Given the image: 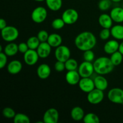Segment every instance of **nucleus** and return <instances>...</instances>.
<instances>
[{
    "label": "nucleus",
    "instance_id": "nucleus-1",
    "mask_svg": "<svg viewBox=\"0 0 123 123\" xmlns=\"http://www.w3.org/2000/svg\"><path fill=\"white\" fill-rule=\"evenodd\" d=\"M97 44L96 36L90 31H83L74 39V44L79 50L86 51L92 49Z\"/></svg>",
    "mask_w": 123,
    "mask_h": 123
},
{
    "label": "nucleus",
    "instance_id": "nucleus-2",
    "mask_svg": "<svg viewBox=\"0 0 123 123\" xmlns=\"http://www.w3.org/2000/svg\"><path fill=\"white\" fill-rule=\"evenodd\" d=\"M93 65L95 72L100 75L109 74L112 72L115 67L110 58L106 56H101L96 59Z\"/></svg>",
    "mask_w": 123,
    "mask_h": 123
},
{
    "label": "nucleus",
    "instance_id": "nucleus-3",
    "mask_svg": "<svg viewBox=\"0 0 123 123\" xmlns=\"http://www.w3.org/2000/svg\"><path fill=\"white\" fill-rule=\"evenodd\" d=\"M1 33L2 39L8 43L16 40L19 35V30L13 26H7L1 30Z\"/></svg>",
    "mask_w": 123,
    "mask_h": 123
},
{
    "label": "nucleus",
    "instance_id": "nucleus-4",
    "mask_svg": "<svg viewBox=\"0 0 123 123\" xmlns=\"http://www.w3.org/2000/svg\"><path fill=\"white\" fill-rule=\"evenodd\" d=\"M48 16L47 10L42 6H38L35 8L31 13V19L36 24L43 22Z\"/></svg>",
    "mask_w": 123,
    "mask_h": 123
},
{
    "label": "nucleus",
    "instance_id": "nucleus-5",
    "mask_svg": "<svg viewBox=\"0 0 123 123\" xmlns=\"http://www.w3.org/2000/svg\"><path fill=\"white\" fill-rule=\"evenodd\" d=\"M78 71L81 78H90L95 72L93 63L84 61L79 66Z\"/></svg>",
    "mask_w": 123,
    "mask_h": 123
},
{
    "label": "nucleus",
    "instance_id": "nucleus-6",
    "mask_svg": "<svg viewBox=\"0 0 123 123\" xmlns=\"http://www.w3.org/2000/svg\"><path fill=\"white\" fill-rule=\"evenodd\" d=\"M65 24L67 25H72L77 22L79 19L78 12L73 8H68L62 13L61 17Z\"/></svg>",
    "mask_w": 123,
    "mask_h": 123
},
{
    "label": "nucleus",
    "instance_id": "nucleus-7",
    "mask_svg": "<svg viewBox=\"0 0 123 123\" xmlns=\"http://www.w3.org/2000/svg\"><path fill=\"white\" fill-rule=\"evenodd\" d=\"M108 98L115 104H123V90L120 88H113L108 92Z\"/></svg>",
    "mask_w": 123,
    "mask_h": 123
},
{
    "label": "nucleus",
    "instance_id": "nucleus-8",
    "mask_svg": "<svg viewBox=\"0 0 123 123\" xmlns=\"http://www.w3.org/2000/svg\"><path fill=\"white\" fill-rule=\"evenodd\" d=\"M70 50L67 46L65 45H60L56 48L55 51V58L57 61L66 62L70 58Z\"/></svg>",
    "mask_w": 123,
    "mask_h": 123
},
{
    "label": "nucleus",
    "instance_id": "nucleus-9",
    "mask_svg": "<svg viewBox=\"0 0 123 123\" xmlns=\"http://www.w3.org/2000/svg\"><path fill=\"white\" fill-rule=\"evenodd\" d=\"M103 91L94 88L91 92H88L87 95V100L92 105H97L102 102L104 99Z\"/></svg>",
    "mask_w": 123,
    "mask_h": 123
},
{
    "label": "nucleus",
    "instance_id": "nucleus-10",
    "mask_svg": "<svg viewBox=\"0 0 123 123\" xmlns=\"http://www.w3.org/2000/svg\"><path fill=\"white\" fill-rule=\"evenodd\" d=\"M79 87L82 91L86 93L91 92L92 90L96 88L94 79L91 78H81L79 82Z\"/></svg>",
    "mask_w": 123,
    "mask_h": 123
},
{
    "label": "nucleus",
    "instance_id": "nucleus-11",
    "mask_svg": "<svg viewBox=\"0 0 123 123\" xmlns=\"http://www.w3.org/2000/svg\"><path fill=\"white\" fill-rule=\"evenodd\" d=\"M44 123H57L59 120V112L55 108H49L44 112L43 117Z\"/></svg>",
    "mask_w": 123,
    "mask_h": 123
},
{
    "label": "nucleus",
    "instance_id": "nucleus-12",
    "mask_svg": "<svg viewBox=\"0 0 123 123\" xmlns=\"http://www.w3.org/2000/svg\"><path fill=\"white\" fill-rule=\"evenodd\" d=\"M39 58L37 50L29 49L24 54V60L25 63L28 66H34L37 63Z\"/></svg>",
    "mask_w": 123,
    "mask_h": 123
},
{
    "label": "nucleus",
    "instance_id": "nucleus-13",
    "mask_svg": "<svg viewBox=\"0 0 123 123\" xmlns=\"http://www.w3.org/2000/svg\"><path fill=\"white\" fill-rule=\"evenodd\" d=\"M52 47L47 42H41L37 50L38 56L41 58H46L51 52Z\"/></svg>",
    "mask_w": 123,
    "mask_h": 123
},
{
    "label": "nucleus",
    "instance_id": "nucleus-14",
    "mask_svg": "<svg viewBox=\"0 0 123 123\" xmlns=\"http://www.w3.org/2000/svg\"><path fill=\"white\" fill-rule=\"evenodd\" d=\"M81 79L79 72L77 70L68 71L66 74V80L69 85H75L79 84Z\"/></svg>",
    "mask_w": 123,
    "mask_h": 123
},
{
    "label": "nucleus",
    "instance_id": "nucleus-15",
    "mask_svg": "<svg viewBox=\"0 0 123 123\" xmlns=\"http://www.w3.org/2000/svg\"><path fill=\"white\" fill-rule=\"evenodd\" d=\"M51 73V68L47 64H42L37 69V74L41 79H46L49 77Z\"/></svg>",
    "mask_w": 123,
    "mask_h": 123
},
{
    "label": "nucleus",
    "instance_id": "nucleus-16",
    "mask_svg": "<svg viewBox=\"0 0 123 123\" xmlns=\"http://www.w3.org/2000/svg\"><path fill=\"white\" fill-rule=\"evenodd\" d=\"M119 46H120V43L116 39L111 40L108 41L105 44L103 50L107 54L111 55L113 53L118 50Z\"/></svg>",
    "mask_w": 123,
    "mask_h": 123
},
{
    "label": "nucleus",
    "instance_id": "nucleus-17",
    "mask_svg": "<svg viewBox=\"0 0 123 123\" xmlns=\"http://www.w3.org/2000/svg\"><path fill=\"white\" fill-rule=\"evenodd\" d=\"M22 69V64L17 60H13L8 64L7 66V72L12 74H16L20 72Z\"/></svg>",
    "mask_w": 123,
    "mask_h": 123
},
{
    "label": "nucleus",
    "instance_id": "nucleus-18",
    "mask_svg": "<svg viewBox=\"0 0 123 123\" xmlns=\"http://www.w3.org/2000/svg\"><path fill=\"white\" fill-rule=\"evenodd\" d=\"M98 22L99 25L102 26L103 28H108L111 29L112 26L113 20L111 17L110 14L103 13L100 15L98 17Z\"/></svg>",
    "mask_w": 123,
    "mask_h": 123
},
{
    "label": "nucleus",
    "instance_id": "nucleus-19",
    "mask_svg": "<svg viewBox=\"0 0 123 123\" xmlns=\"http://www.w3.org/2000/svg\"><path fill=\"white\" fill-rule=\"evenodd\" d=\"M110 16L115 22L117 24L123 22V8L122 7H114L111 11Z\"/></svg>",
    "mask_w": 123,
    "mask_h": 123
},
{
    "label": "nucleus",
    "instance_id": "nucleus-20",
    "mask_svg": "<svg viewBox=\"0 0 123 123\" xmlns=\"http://www.w3.org/2000/svg\"><path fill=\"white\" fill-rule=\"evenodd\" d=\"M94 82L96 88L102 90L103 91L106 90L108 86V80L103 76L100 74L95 77L94 79Z\"/></svg>",
    "mask_w": 123,
    "mask_h": 123
},
{
    "label": "nucleus",
    "instance_id": "nucleus-21",
    "mask_svg": "<svg viewBox=\"0 0 123 123\" xmlns=\"http://www.w3.org/2000/svg\"><path fill=\"white\" fill-rule=\"evenodd\" d=\"M70 116L71 118L74 121H79L83 120L85 116V112L81 107L75 106L72 108L70 112Z\"/></svg>",
    "mask_w": 123,
    "mask_h": 123
},
{
    "label": "nucleus",
    "instance_id": "nucleus-22",
    "mask_svg": "<svg viewBox=\"0 0 123 123\" xmlns=\"http://www.w3.org/2000/svg\"><path fill=\"white\" fill-rule=\"evenodd\" d=\"M62 38L58 34L53 33L49 35L47 42L50 45L52 48H57L61 45Z\"/></svg>",
    "mask_w": 123,
    "mask_h": 123
},
{
    "label": "nucleus",
    "instance_id": "nucleus-23",
    "mask_svg": "<svg viewBox=\"0 0 123 123\" xmlns=\"http://www.w3.org/2000/svg\"><path fill=\"white\" fill-rule=\"evenodd\" d=\"M111 36L116 40H123V25L117 24L112 26L111 28Z\"/></svg>",
    "mask_w": 123,
    "mask_h": 123
},
{
    "label": "nucleus",
    "instance_id": "nucleus-24",
    "mask_svg": "<svg viewBox=\"0 0 123 123\" xmlns=\"http://www.w3.org/2000/svg\"><path fill=\"white\" fill-rule=\"evenodd\" d=\"M4 51L8 56H14L19 52L18 45L13 42H10L5 46Z\"/></svg>",
    "mask_w": 123,
    "mask_h": 123
},
{
    "label": "nucleus",
    "instance_id": "nucleus-25",
    "mask_svg": "<svg viewBox=\"0 0 123 123\" xmlns=\"http://www.w3.org/2000/svg\"><path fill=\"white\" fill-rule=\"evenodd\" d=\"M47 7L54 12L60 10L62 6V0H45Z\"/></svg>",
    "mask_w": 123,
    "mask_h": 123
},
{
    "label": "nucleus",
    "instance_id": "nucleus-26",
    "mask_svg": "<svg viewBox=\"0 0 123 123\" xmlns=\"http://www.w3.org/2000/svg\"><path fill=\"white\" fill-rule=\"evenodd\" d=\"M40 43L37 36H31L26 41L29 49L34 50H36L37 49Z\"/></svg>",
    "mask_w": 123,
    "mask_h": 123
},
{
    "label": "nucleus",
    "instance_id": "nucleus-27",
    "mask_svg": "<svg viewBox=\"0 0 123 123\" xmlns=\"http://www.w3.org/2000/svg\"><path fill=\"white\" fill-rule=\"evenodd\" d=\"M112 62L115 66H118L122 62L123 60V55L119 50L111 54L110 57Z\"/></svg>",
    "mask_w": 123,
    "mask_h": 123
},
{
    "label": "nucleus",
    "instance_id": "nucleus-28",
    "mask_svg": "<svg viewBox=\"0 0 123 123\" xmlns=\"http://www.w3.org/2000/svg\"><path fill=\"white\" fill-rule=\"evenodd\" d=\"M83 121L85 123H99L100 118L94 113H88L85 115Z\"/></svg>",
    "mask_w": 123,
    "mask_h": 123
},
{
    "label": "nucleus",
    "instance_id": "nucleus-29",
    "mask_svg": "<svg viewBox=\"0 0 123 123\" xmlns=\"http://www.w3.org/2000/svg\"><path fill=\"white\" fill-rule=\"evenodd\" d=\"M14 123H30V119L29 117L22 113H18L13 118Z\"/></svg>",
    "mask_w": 123,
    "mask_h": 123
},
{
    "label": "nucleus",
    "instance_id": "nucleus-30",
    "mask_svg": "<svg viewBox=\"0 0 123 123\" xmlns=\"http://www.w3.org/2000/svg\"><path fill=\"white\" fill-rule=\"evenodd\" d=\"M65 66H66V69L67 71L76 70L79 67L76 60L70 58L65 62Z\"/></svg>",
    "mask_w": 123,
    "mask_h": 123
},
{
    "label": "nucleus",
    "instance_id": "nucleus-31",
    "mask_svg": "<svg viewBox=\"0 0 123 123\" xmlns=\"http://www.w3.org/2000/svg\"><path fill=\"white\" fill-rule=\"evenodd\" d=\"M111 0H100L98 4V7L100 10L106 11L111 8L112 6Z\"/></svg>",
    "mask_w": 123,
    "mask_h": 123
},
{
    "label": "nucleus",
    "instance_id": "nucleus-32",
    "mask_svg": "<svg viewBox=\"0 0 123 123\" xmlns=\"http://www.w3.org/2000/svg\"><path fill=\"white\" fill-rule=\"evenodd\" d=\"M66 25L62 18H56L52 22V27L55 30H61Z\"/></svg>",
    "mask_w": 123,
    "mask_h": 123
},
{
    "label": "nucleus",
    "instance_id": "nucleus-33",
    "mask_svg": "<svg viewBox=\"0 0 123 123\" xmlns=\"http://www.w3.org/2000/svg\"><path fill=\"white\" fill-rule=\"evenodd\" d=\"M16 114L15 111L10 107H6V108H4V109L2 110V115L7 118H13Z\"/></svg>",
    "mask_w": 123,
    "mask_h": 123
},
{
    "label": "nucleus",
    "instance_id": "nucleus-34",
    "mask_svg": "<svg viewBox=\"0 0 123 123\" xmlns=\"http://www.w3.org/2000/svg\"><path fill=\"white\" fill-rule=\"evenodd\" d=\"M83 57H84V61L92 62L94 60L95 54L93 52V51H92V49L88 50L86 51H84V54H83Z\"/></svg>",
    "mask_w": 123,
    "mask_h": 123
},
{
    "label": "nucleus",
    "instance_id": "nucleus-35",
    "mask_svg": "<svg viewBox=\"0 0 123 123\" xmlns=\"http://www.w3.org/2000/svg\"><path fill=\"white\" fill-rule=\"evenodd\" d=\"M37 37L40 42H46L48 41L49 34L46 30H40L37 34Z\"/></svg>",
    "mask_w": 123,
    "mask_h": 123
},
{
    "label": "nucleus",
    "instance_id": "nucleus-36",
    "mask_svg": "<svg viewBox=\"0 0 123 123\" xmlns=\"http://www.w3.org/2000/svg\"><path fill=\"white\" fill-rule=\"evenodd\" d=\"M111 36V30L108 28H103L100 31L99 34V37L101 39L103 40H108Z\"/></svg>",
    "mask_w": 123,
    "mask_h": 123
},
{
    "label": "nucleus",
    "instance_id": "nucleus-37",
    "mask_svg": "<svg viewBox=\"0 0 123 123\" xmlns=\"http://www.w3.org/2000/svg\"><path fill=\"white\" fill-rule=\"evenodd\" d=\"M7 55L3 52H0V68L2 69L7 63Z\"/></svg>",
    "mask_w": 123,
    "mask_h": 123
},
{
    "label": "nucleus",
    "instance_id": "nucleus-38",
    "mask_svg": "<svg viewBox=\"0 0 123 123\" xmlns=\"http://www.w3.org/2000/svg\"><path fill=\"white\" fill-rule=\"evenodd\" d=\"M55 70L58 72H62L66 69V66H65V62L62 61H57L55 64Z\"/></svg>",
    "mask_w": 123,
    "mask_h": 123
},
{
    "label": "nucleus",
    "instance_id": "nucleus-39",
    "mask_svg": "<svg viewBox=\"0 0 123 123\" xmlns=\"http://www.w3.org/2000/svg\"><path fill=\"white\" fill-rule=\"evenodd\" d=\"M18 49H19V52L24 54L30 49L27 43H24V42H22L18 44Z\"/></svg>",
    "mask_w": 123,
    "mask_h": 123
},
{
    "label": "nucleus",
    "instance_id": "nucleus-40",
    "mask_svg": "<svg viewBox=\"0 0 123 123\" xmlns=\"http://www.w3.org/2000/svg\"><path fill=\"white\" fill-rule=\"evenodd\" d=\"M7 26V22H6V20L2 19V18H1V19H0V29H1V30H2L3 28H4L6 27Z\"/></svg>",
    "mask_w": 123,
    "mask_h": 123
},
{
    "label": "nucleus",
    "instance_id": "nucleus-41",
    "mask_svg": "<svg viewBox=\"0 0 123 123\" xmlns=\"http://www.w3.org/2000/svg\"><path fill=\"white\" fill-rule=\"evenodd\" d=\"M118 50L123 55V41L120 44Z\"/></svg>",
    "mask_w": 123,
    "mask_h": 123
},
{
    "label": "nucleus",
    "instance_id": "nucleus-42",
    "mask_svg": "<svg viewBox=\"0 0 123 123\" xmlns=\"http://www.w3.org/2000/svg\"><path fill=\"white\" fill-rule=\"evenodd\" d=\"M111 1L114 2H119L122 1V0H111Z\"/></svg>",
    "mask_w": 123,
    "mask_h": 123
},
{
    "label": "nucleus",
    "instance_id": "nucleus-43",
    "mask_svg": "<svg viewBox=\"0 0 123 123\" xmlns=\"http://www.w3.org/2000/svg\"><path fill=\"white\" fill-rule=\"evenodd\" d=\"M35 1H37V2H42V1H44L45 0H34Z\"/></svg>",
    "mask_w": 123,
    "mask_h": 123
},
{
    "label": "nucleus",
    "instance_id": "nucleus-44",
    "mask_svg": "<svg viewBox=\"0 0 123 123\" xmlns=\"http://www.w3.org/2000/svg\"><path fill=\"white\" fill-rule=\"evenodd\" d=\"M122 7L123 8V4H122Z\"/></svg>",
    "mask_w": 123,
    "mask_h": 123
}]
</instances>
